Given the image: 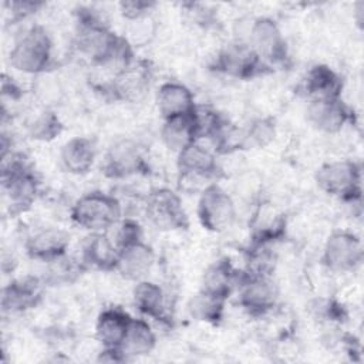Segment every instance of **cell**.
<instances>
[{
	"instance_id": "1",
	"label": "cell",
	"mask_w": 364,
	"mask_h": 364,
	"mask_svg": "<svg viewBox=\"0 0 364 364\" xmlns=\"http://www.w3.org/2000/svg\"><path fill=\"white\" fill-rule=\"evenodd\" d=\"M1 189L11 215L27 212L36 202L40 182L24 155L13 149L1 154Z\"/></svg>"
},
{
	"instance_id": "2",
	"label": "cell",
	"mask_w": 364,
	"mask_h": 364,
	"mask_svg": "<svg viewBox=\"0 0 364 364\" xmlns=\"http://www.w3.org/2000/svg\"><path fill=\"white\" fill-rule=\"evenodd\" d=\"M10 65L28 75L46 74L54 65L53 40L46 27L34 24L17 37L10 53Z\"/></svg>"
},
{
	"instance_id": "3",
	"label": "cell",
	"mask_w": 364,
	"mask_h": 364,
	"mask_svg": "<svg viewBox=\"0 0 364 364\" xmlns=\"http://www.w3.org/2000/svg\"><path fill=\"white\" fill-rule=\"evenodd\" d=\"M317 186L338 200L355 203L363 196V168L353 159L324 162L314 175Z\"/></svg>"
},
{
	"instance_id": "4",
	"label": "cell",
	"mask_w": 364,
	"mask_h": 364,
	"mask_svg": "<svg viewBox=\"0 0 364 364\" xmlns=\"http://www.w3.org/2000/svg\"><path fill=\"white\" fill-rule=\"evenodd\" d=\"M122 218L119 199L102 191H92L80 196L70 210L71 222L91 232H107Z\"/></svg>"
},
{
	"instance_id": "5",
	"label": "cell",
	"mask_w": 364,
	"mask_h": 364,
	"mask_svg": "<svg viewBox=\"0 0 364 364\" xmlns=\"http://www.w3.org/2000/svg\"><path fill=\"white\" fill-rule=\"evenodd\" d=\"M210 70L235 80H253L272 71L253 51L247 41L235 40L225 44L210 63Z\"/></svg>"
},
{
	"instance_id": "6",
	"label": "cell",
	"mask_w": 364,
	"mask_h": 364,
	"mask_svg": "<svg viewBox=\"0 0 364 364\" xmlns=\"http://www.w3.org/2000/svg\"><path fill=\"white\" fill-rule=\"evenodd\" d=\"M176 168L181 189H186L195 181L202 191L222 175L215 151L202 145L200 141L188 145L176 154Z\"/></svg>"
},
{
	"instance_id": "7",
	"label": "cell",
	"mask_w": 364,
	"mask_h": 364,
	"mask_svg": "<svg viewBox=\"0 0 364 364\" xmlns=\"http://www.w3.org/2000/svg\"><path fill=\"white\" fill-rule=\"evenodd\" d=\"M196 216L208 232L223 233L236 222L237 209L233 198L218 182H212L199 192Z\"/></svg>"
},
{
	"instance_id": "8",
	"label": "cell",
	"mask_w": 364,
	"mask_h": 364,
	"mask_svg": "<svg viewBox=\"0 0 364 364\" xmlns=\"http://www.w3.org/2000/svg\"><path fill=\"white\" fill-rule=\"evenodd\" d=\"M145 215L149 223L162 232L185 230L189 226L182 198L166 186L149 191L145 198Z\"/></svg>"
},
{
	"instance_id": "9",
	"label": "cell",
	"mask_w": 364,
	"mask_h": 364,
	"mask_svg": "<svg viewBox=\"0 0 364 364\" xmlns=\"http://www.w3.org/2000/svg\"><path fill=\"white\" fill-rule=\"evenodd\" d=\"M236 290L239 307L253 318L272 313L280 297V290L273 276L247 274L243 270Z\"/></svg>"
},
{
	"instance_id": "10",
	"label": "cell",
	"mask_w": 364,
	"mask_h": 364,
	"mask_svg": "<svg viewBox=\"0 0 364 364\" xmlns=\"http://www.w3.org/2000/svg\"><path fill=\"white\" fill-rule=\"evenodd\" d=\"M246 41L270 68L287 64L289 46L279 24L272 17H256L250 24Z\"/></svg>"
},
{
	"instance_id": "11",
	"label": "cell",
	"mask_w": 364,
	"mask_h": 364,
	"mask_svg": "<svg viewBox=\"0 0 364 364\" xmlns=\"http://www.w3.org/2000/svg\"><path fill=\"white\" fill-rule=\"evenodd\" d=\"M364 259L363 242L358 235L350 230H334L324 242L320 262L334 273L357 270Z\"/></svg>"
},
{
	"instance_id": "12",
	"label": "cell",
	"mask_w": 364,
	"mask_h": 364,
	"mask_svg": "<svg viewBox=\"0 0 364 364\" xmlns=\"http://www.w3.org/2000/svg\"><path fill=\"white\" fill-rule=\"evenodd\" d=\"M102 172L109 179H127L136 175H148L149 164L136 141L121 138L107 149L102 161Z\"/></svg>"
},
{
	"instance_id": "13",
	"label": "cell",
	"mask_w": 364,
	"mask_h": 364,
	"mask_svg": "<svg viewBox=\"0 0 364 364\" xmlns=\"http://www.w3.org/2000/svg\"><path fill=\"white\" fill-rule=\"evenodd\" d=\"M152 67L146 60H135L125 70L98 87L102 94L114 101L135 102L141 100L151 87Z\"/></svg>"
},
{
	"instance_id": "14",
	"label": "cell",
	"mask_w": 364,
	"mask_h": 364,
	"mask_svg": "<svg viewBox=\"0 0 364 364\" xmlns=\"http://www.w3.org/2000/svg\"><path fill=\"white\" fill-rule=\"evenodd\" d=\"M287 232V216L269 200H260L249 219L250 245H269L284 239Z\"/></svg>"
},
{
	"instance_id": "15",
	"label": "cell",
	"mask_w": 364,
	"mask_h": 364,
	"mask_svg": "<svg viewBox=\"0 0 364 364\" xmlns=\"http://www.w3.org/2000/svg\"><path fill=\"white\" fill-rule=\"evenodd\" d=\"M309 124L324 134H337L353 122L354 112L341 97L309 100L306 108Z\"/></svg>"
},
{
	"instance_id": "16",
	"label": "cell",
	"mask_w": 364,
	"mask_h": 364,
	"mask_svg": "<svg viewBox=\"0 0 364 364\" xmlns=\"http://www.w3.org/2000/svg\"><path fill=\"white\" fill-rule=\"evenodd\" d=\"M70 233L61 228L46 226L34 230L24 242V252L31 260L51 263L67 256Z\"/></svg>"
},
{
	"instance_id": "17",
	"label": "cell",
	"mask_w": 364,
	"mask_h": 364,
	"mask_svg": "<svg viewBox=\"0 0 364 364\" xmlns=\"http://www.w3.org/2000/svg\"><path fill=\"white\" fill-rule=\"evenodd\" d=\"M41 280L36 276H24L9 282L1 289L3 313H24L34 309L43 299Z\"/></svg>"
},
{
	"instance_id": "18",
	"label": "cell",
	"mask_w": 364,
	"mask_h": 364,
	"mask_svg": "<svg viewBox=\"0 0 364 364\" xmlns=\"http://www.w3.org/2000/svg\"><path fill=\"white\" fill-rule=\"evenodd\" d=\"M118 260V249L107 235V232H91L82 246L80 262L85 270L94 269L100 272H115Z\"/></svg>"
},
{
	"instance_id": "19",
	"label": "cell",
	"mask_w": 364,
	"mask_h": 364,
	"mask_svg": "<svg viewBox=\"0 0 364 364\" xmlns=\"http://www.w3.org/2000/svg\"><path fill=\"white\" fill-rule=\"evenodd\" d=\"M155 102L162 119L192 114L198 107L191 88L178 81L162 82L156 91Z\"/></svg>"
},
{
	"instance_id": "20",
	"label": "cell",
	"mask_w": 364,
	"mask_h": 364,
	"mask_svg": "<svg viewBox=\"0 0 364 364\" xmlns=\"http://www.w3.org/2000/svg\"><path fill=\"white\" fill-rule=\"evenodd\" d=\"M155 264V250L145 240H139L118 250L115 272L131 282L146 279Z\"/></svg>"
},
{
	"instance_id": "21",
	"label": "cell",
	"mask_w": 364,
	"mask_h": 364,
	"mask_svg": "<svg viewBox=\"0 0 364 364\" xmlns=\"http://www.w3.org/2000/svg\"><path fill=\"white\" fill-rule=\"evenodd\" d=\"M299 88L309 100L341 97L343 78L330 65L314 64L303 75Z\"/></svg>"
},
{
	"instance_id": "22",
	"label": "cell",
	"mask_w": 364,
	"mask_h": 364,
	"mask_svg": "<svg viewBox=\"0 0 364 364\" xmlns=\"http://www.w3.org/2000/svg\"><path fill=\"white\" fill-rule=\"evenodd\" d=\"M132 301L141 316L152 318L161 324H168L171 321L166 309V296L158 283L148 279L135 282L132 289Z\"/></svg>"
},
{
	"instance_id": "23",
	"label": "cell",
	"mask_w": 364,
	"mask_h": 364,
	"mask_svg": "<svg viewBox=\"0 0 364 364\" xmlns=\"http://www.w3.org/2000/svg\"><path fill=\"white\" fill-rule=\"evenodd\" d=\"M132 316L118 306L104 309L95 321V338L102 348H119Z\"/></svg>"
},
{
	"instance_id": "24",
	"label": "cell",
	"mask_w": 364,
	"mask_h": 364,
	"mask_svg": "<svg viewBox=\"0 0 364 364\" xmlns=\"http://www.w3.org/2000/svg\"><path fill=\"white\" fill-rule=\"evenodd\" d=\"M242 270L236 269L229 257L212 262L202 274V290L228 300L236 291Z\"/></svg>"
},
{
	"instance_id": "25",
	"label": "cell",
	"mask_w": 364,
	"mask_h": 364,
	"mask_svg": "<svg viewBox=\"0 0 364 364\" xmlns=\"http://www.w3.org/2000/svg\"><path fill=\"white\" fill-rule=\"evenodd\" d=\"M97 149L94 142L85 136L70 138L60 149L63 168L71 175H87L95 162Z\"/></svg>"
},
{
	"instance_id": "26",
	"label": "cell",
	"mask_w": 364,
	"mask_h": 364,
	"mask_svg": "<svg viewBox=\"0 0 364 364\" xmlns=\"http://www.w3.org/2000/svg\"><path fill=\"white\" fill-rule=\"evenodd\" d=\"M161 139L164 145L175 154L188 145L200 141L195 111L188 115L164 119L161 128Z\"/></svg>"
},
{
	"instance_id": "27",
	"label": "cell",
	"mask_w": 364,
	"mask_h": 364,
	"mask_svg": "<svg viewBox=\"0 0 364 364\" xmlns=\"http://www.w3.org/2000/svg\"><path fill=\"white\" fill-rule=\"evenodd\" d=\"M156 347V334L145 318H132L129 328L119 346L127 360L144 357Z\"/></svg>"
},
{
	"instance_id": "28",
	"label": "cell",
	"mask_w": 364,
	"mask_h": 364,
	"mask_svg": "<svg viewBox=\"0 0 364 364\" xmlns=\"http://www.w3.org/2000/svg\"><path fill=\"white\" fill-rule=\"evenodd\" d=\"M226 301L228 300L200 289L196 294H193L189 299L186 304V310L193 320L218 326L225 317Z\"/></svg>"
},
{
	"instance_id": "29",
	"label": "cell",
	"mask_w": 364,
	"mask_h": 364,
	"mask_svg": "<svg viewBox=\"0 0 364 364\" xmlns=\"http://www.w3.org/2000/svg\"><path fill=\"white\" fill-rule=\"evenodd\" d=\"M64 129L60 117L50 108L37 112L27 124V134L31 139L50 142L55 139Z\"/></svg>"
},
{
	"instance_id": "30",
	"label": "cell",
	"mask_w": 364,
	"mask_h": 364,
	"mask_svg": "<svg viewBox=\"0 0 364 364\" xmlns=\"http://www.w3.org/2000/svg\"><path fill=\"white\" fill-rule=\"evenodd\" d=\"M277 134L276 121L273 117L253 118L246 128H243L245 151L262 149L273 142Z\"/></svg>"
},
{
	"instance_id": "31",
	"label": "cell",
	"mask_w": 364,
	"mask_h": 364,
	"mask_svg": "<svg viewBox=\"0 0 364 364\" xmlns=\"http://www.w3.org/2000/svg\"><path fill=\"white\" fill-rule=\"evenodd\" d=\"M276 264V256L269 245H249L246 252V266L243 269L247 274L272 276Z\"/></svg>"
},
{
	"instance_id": "32",
	"label": "cell",
	"mask_w": 364,
	"mask_h": 364,
	"mask_svg": "<svg viewBox=\"0 0 364 364\" xmlns=\"http://www.w3.org/2000/svg\"><path fill=\"white\" fill-rule=\"evenodd\" d=\"M107 235L109 236V239L112 240V243L115 245V247L118 250L134 245L139 240H144V232H142V226L139 225L138 220L132 219V218H125L122 216L118 222H115L108 230Z\"/></svg>"
},
{
	"instance_id": "33",
	"label": "cell",
	"mask_w": 364,
	"mask_h": 364,
	"mask_svg": "<svg viewBox=\"0 0 364 364\" xmlns=\"http://www.w3.org/2000/svg\"><path fill=\"white\" fill-rule=\"evenodd\" d=\"M156 4L154 1H142V0H129V1H121L118 4L119 11L124 18L128 21H135L144 17L151 16L152 9Z\"/></svg>"
},
{
	"instance_id": "34",
	"label": "cell",
	"mask_w": 364,
	"mask_h": 364,
	"mask_svg": "<svg viewBox=\"0 0 364 364\" xmlns=\"http://www.w3.org/2000/svg\"><path fill=\"white\" fill-rule=\"evenodd\" d=\"M318 317L327 321H343L346 318V309L336 300H318L313 307Z\"/></svg>"
},
{
	"instance_id": "35",
	"label": "cell",
	"mask_w": 364,
	"mask_h": 364,
	"mask_svg": "<svg viewBox=\"0 0 364 364\" xmlns=\"http://www.w3.org/2000/svg\"><path fill=\"white\" fill-rule=\"evenodd\" d=\"M6 6L9 7V11L11 14V21H20V20H24V18L36 14L46 4L43 1L17 0V1H9V3H6Z\"/></svg>"
},
{
	"instance_id": "36",
	"label": "cell",
	"mask_w": 364,
	"mask_h": 364,
	"mask_svg": "<svg viewBox=\"0 0 364 364\" xmlns=\"http://www.w3.org/2000/svg\"><path fill=\"white\" fill-rule=\"evenodd\" d=\"M1 92L4 97H9L11 100H18L21 97V88L18 87V84L9 77L7 74H3V80H1Z\"/></svg>"
}]
</instances>
